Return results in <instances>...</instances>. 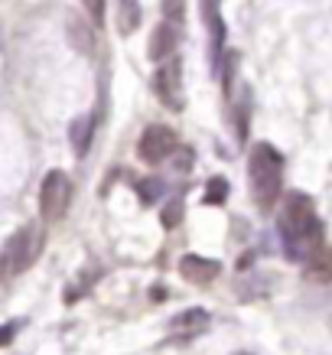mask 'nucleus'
Returning <instances> with one entry per match:
<instances>
[{
	"mask_svg": "<svg viewBox=\"0 0 332 355\" xmlns=\"http://www.w3.org/2000/svg\"><path fill=\"white\" fill-rule=\"evenodd\" d=\"M69 202H72V180H69V173L62 170L46 173L43 186H40V216L46 222H59L69 212Z\"/></svg>",
	"mask_w": 332,
	"mask_h": 355,
	"instance_id": "20e7f679",
	"label": "nucleus"
},
{
	"mask_svg": "<svg viewBox=\"0 0 332 355\" xmlns=\"http://www.w3.org/2000/svg\"><path fill=\"white\" fill-rule=\"evenodd\" d=\"M91 134H95V118L91 114H82V118L72 121V128H69V137H72V150L78 157H85L88 147H91Z\"/></svg>",
	"mask_w": 332,
	"mask_h": 355,
	"instance_id": "f8f14e48",
	"label": "nucleus"
},
{
	"mask_svg": "<svg viewBox=\"0 0 332 355\" xmlns=\"http://www.w3.org/2000/svg\"><path fill=\"white\" fill-rule=\"evenodd\" d=\"M40 251H43V232L36 225L17 228V232L7 238V245H3V274H7V277L23 274L33 261L40 258Z\"/></svg>",
	"mask_w": 332,
	"mask_h": 355,
	"instance_id": "7ed1b4c3",
	"label": "nucleus"
},
{
	"mask_svg": "<svg viewBox=\"0 0 332 355\" xmlns=\"http://www.w3.org/2000/svg\"><path fill=\"white\" fill-rule=\"evenodd\" d=\"M182 218V196H176L166 209H163V228H176Z\"/></svg>",
	"mask_w": 332,
	"mask_h": 355,
	"instance_id": "2eb2a0df",
	"label": "nucleus"
},
{
	"mask_svg": "<svg viewBox=\"0 0 332 355\" xmlns=\"http://www.w3.org/2000/svg\"><path fill=\"white\" fill-rule=\"evenodd\" d=\"M180 147V137L176 130L166 128V124H150V128L140 134V144H137V157L143 163H163L170 153H176Z\"/></svg>",
	"mask_w": 332,
	"mask_h": 355,
	"instance_id": "423d86ee",
	"label": "nucleus"
},
{
	"mask_svg": "<svg viewBox=\"0 0 332 355\" xmlns=\"http://www.w3.org/2000/svg\"><path fill=\"white\" fill-rule=\"evenodd\" d=\"M218 270H222V264L215 258H199V254H186V258L180 261V274L182 280H189V284H195V287H205V284H212L215 277H218Z\"/></svg>",
	"mask_w": 332,
	"mask_h": 355,
	"instance_id": "0eeeda50",
	"label": "nucleus"
},
{
	"mask_svg": "<svg viewBox=\"0 0 332 355\" xmlns=\"http://www.w3.org/2000/svg\"><path fill=\"white\" fill-rule=\"evenodd\" d=\"M186 13V0H163V17L170 23H180Z\"/></svg>",
	"mask_w": 332,
	"mask_h": 355,
	"instance_id": "dca6fc26",
	"label": "nucleus"
},
{
	"mask_svg": "<svg viewBox=\"0 0 332 355\" xmlns=\"http://www.w3.org/2000/svg\"><path fill=\"white\" fill-rule=\"evenodd\" d=\"M209 326V313L205 310H186L173 320V333H180L182 339H193Z\"/></svg>",
	"mask_w": 332,
	"mask_h": 355,
	"instance_id": "9b49d317",
	"label": "nucleus"
},
{
	"mask_svg": "<svg viewBox=\"0 0 332 355\" xmlns=\"http://www.w3.org/2000/svg\"><path fill=\"white\" fill-rule=\"evenodd\" d=\"M176 46H180V30H176V23H163L157 26L150 36V46H147V53H150L153 62H166L173 53H176Z\"/></svg>",
	"mask_w": 332,
	"mask_h": 355,
	"instance_id": "6e6552de",
	"label": "nucleus"
},
{
	"mask_svg": "<svg viewBox=\"0 0 332 355\" xmlns=\"http://www.w3.org/2000/svg\"><path fill=\"white\" fill-rule=\"evenodd\" d=\"M150 297H153V300H163V297H166V291H163V287H153Z\"/></svg>",
	"mask_w": 332,
	"mask_h": 355,
	"instance_id": "aec40b11",
	"label": "nucleus"
},
{
	"mask_svg": "<svg viewBox=\"0 0 332 355\" xmlns=\"http://www.w3.org/2000/svg\"><path fill=\"white\" fill-rule=\"evenodd\" d=\"M222 0H202V20L212 36V59L218 62V55L225 49V20H222Z\"/></svg>",
	"mask_w": 332,
	"mask_h": 355,
	"instance_id": "1a4fd4ad",
	"label": "nucleus"
},
{
	"mask_svg": "<svg viewBox=\"0 0 332 355\" xmlns=\"http://www.w3.org/2000/svg\"><path fill=\"white\" fill-rule=\"evenodd\" d=\"M82 7H85V13L91 17L95 23H105V7L107 0H82Z\"/></svg>",
	"mask_w": 332,
	"mask_h": 355,
	"instance_id": "a211bd4d",
	"label": "nucleus"
},
{
	"mask_svg": "<svg viewBox=\"0 0 332 355\" xmlns=\"http://www.w3.org/2000/svg\"><path fill=\"white\" fill-rule=\"evenodd\" d=\"M225 199H228V180H225V176H215V180H209L202 202L205 205H222Z\"/></svg>",
	"mask_w": 332,
	"mask_h": 355,
	"instance_id": "ddd939ff",
	"label": "nucleus"
},
{
	"mask_svg": "<svg viewBox=\"0 0 332 355\" xmlns=\"http://www.w3.org/2000/svg\"><path fill=\"white\" fill-rule=\"evenodd\" d=\"M306 277L320 280V284H332V248L320 245L306 261Z\"/></svg>",
	"mask_w": 332,
	"mask_h": 355,
	"instance_id": "9d476101",
	"label": "nucleus"
},
{
	"mask_svg": "<svg viewBox=\"0 0 332 355\" xmlns=\"http://www.w3.org/2000/svg\"><path fill=\"white\" fill-rule=\"evenodd\" d=\"M280 238H283V254L297 264H306L310 254L322 245V228L316 218V202L306 193H287L283 212L277 218Z\"/></svg>",
	"mask_w": 332,
	"mask_h": 355,
	"instance_id": "f257e3e1",
	"label": "nucleus"
},
{
	"mask_svg": "<svg viewBox=\"0 0 332 355\" xmlns=\"http://www.w3.org/2000/svg\"><path fill=\"white\" fill-rule=\"evenodd\" d=\"M121 33H130L140 26V7L134 0H121V20H118Z\"/></svg>",
	"mask_w": 332,
	"mask_h": 355,
	"instance_id": "4468645a",
	"label": "nucleus"
},
{
	"mask_svg": "<svg viewBox=\"0 0 332 355\" xmlns=\"http://www.w3.org/2000/svg\"><path fill=\"white\" fill-rule=\"evenodd\" d=\"M13 333H17V323H10V326H7V329H3V345H10Z\"/></svg>",
	"mask_w": 332,
	"mask_h": 355,
	"instance_id": "6ab92c4d",
	"label": "nucleus"
},
{
	"mask_svg": "<svg viewBox=\"0 0 332 355\" xmlns=\"http://www.w3.org/2000/svg\"><path fill=\"white\" fill-rule=\"evenodd\" d=\"M69 30H72V43L76 46H82V53H91V33L85 30V26H82V23H72V26H69Z\"/></svg>",
	"mask_w": 332,
	"mask_h": 355,
	"instance_id": "f3484780",
	"label": "nucleus"
},
{
	"mask_svg": "<svg viewBox=\"0 0 332 355\" xmlns=\"http://www.w3.org/2000/svg\"><path fill=\"white\" fill-rule=\"evenodd\" d=\"M247 183H251V196L261 209L280 199L283 193V157L274 144H254L247 153Z\"/></svg>",
	"mask_w": 332,
	"mask_h": 355,
	"instance_id": "f03ea898",
	"label": "nucleus"
},
{
	"mask_svg": "<svg viewBox=\"0 0 332 355\" xmlns=\"http://www.w3.org/2000/svg\"><path fill=\"white\" fill-rule=\"evenodd\" d=\"M153 95L170 111H182V62L170 55L166 62H157L153 72Z\"/></svg>",
	"mask_w": 332,
	"mask_h": 355,
	"instance_id": "39448f33",
	"label": "nucleus"
}]
</instances>
